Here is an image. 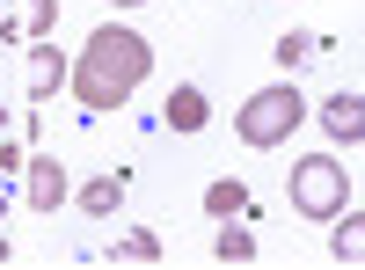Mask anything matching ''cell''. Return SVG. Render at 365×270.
Segmentation results:
<instances>
[{
	"instance_id": "6da1fadb",
	"label": "cell",
	"mask_w": 365,
	"mask_h": 270,
	"mask_svg": "<svg viewBox=\"0 0 365 270\" xmlns=\"http://www.w3.org/2000/svg\"><path fill=\"white\" fill-rule=\"evenodd\" d=\"M146 73H154V44H146L139 29H125V22H103L96 37L81 44L66 88H73V103L88 117H103V110H125L139 88H146Z\"/></svg>"
},
{
	"instance_id": "7a4b0ae2",
	"label": "cell",
	"mask_w": 365,
	"mask_h": 270,
	"mask_svg": "<svg viewBox=\"0 0 365 270\" xmlns=\"http://www.w3.org/2000/svg\"><path fill=\"white\" fill-rule=\"evenodd\" d=\"M307 117H314L307 95H299L292 81H278V88H256V95L234 110V139H241V146H256V154H270V146H285L299 125H307Z\"/></svg>"
},
{
	"instance_id": "3957f363",
	"label": "cell",
	"mask_w": 365,
	"mask_h": 270,
	"mask_svg": "<svg viewBox=\"0 0 365 270\" xmlns=\"http://www.w3.org/2000/svg\"><path fill=\"white\" fill-rule=\"evenodd\" d=\"M285 197H292V212H299V219L329 227V219L351 204V175H344V161H336V154H307V161H292Z\"/></svg>"
},
{
	"instance_id": "277c9868",
	"label": "cell",
	"mask_w": 365,
	"mask_h": 270,
	"mask_svg": "<svg viewBox=\"0 0 365 270\" xmlns=\"http://www.w3.org/2000/svg\"><path fill=\"white\" fill-rule=\"evenodd\" d=\"M22 197H29V212H58L66 204V168L51 154H29L22 161Z\"/></svg>"
},
{
	"instance_id": "5b68a950",
	"label": "cell",
	"mask_w": 365,
	"mask_h": 270,
	"mask_svg": "<svg viewBox=\"0 0 365 270\" xmlns=\"http://www.w3.org/2000/svg\"><path fill=\"white\" fill-rule=\"evenodd\" d=\"M161 125L182 132V139L205 132V125H212V95H205L197 81H175V88H168V103H161Z\"/></svg>"
},
{
	"instance_id": "8992f818",
	"label": "cell",
	"mask_w": 365,
	"mask_h": 270,
	"mask_svg": "<svg viewBox=\"0 0 365 270\" xmlns=\"http://www.w3.org/2000/svg\"><path fill=\"white\" fill-rule=\"evenodd\" d=\"M66 73H73V58H58L51 37H37V44H29V81H22V95H29V103H51Z\"/></svg>"
},
{
	"instance_id": "52a82bcc",
	"label": "cell",
	"mask_w": 365,
	"mask_h": 270,
	"mask_svg": "<svg viewBox=\"0 0 365 270\" xmlns=\"http://www.w3.org/2000/svg\"><path fill=\"white\" fill-rule=\"evenodd\" d=\"M314 117H322V132L336 139V146H358L365 139V95H322Z\"/></svg>"
},
{
	"instance_id": "ba28073f",
	"label": "cell",
	"mask_w": 365,
	"mask_h": 270,
	"mask_svg": "<svg viewBox=\"0 0 365 270\" xmlns=\"http://www.w3.org/2000/svg\"><path fill=\"white\" fill-rule=\"evenodd\" d=\"M125 190H132V175H125V168H110V175H88V183L73 190V204H81L88 219H110L117 204H125Z\"/></svg>"
},
{
	"instance_id": "9c48e42d",
	"label": "cell",
	"mask_w": 365,
	"mask_h": 270,
	"mask_svg": "<svg viewBox=\"0 0 365 270\" xmlns=\"http://www.w3.org/2000/svg\"><path fill=\"white\" fill-rule=\"evenodd\" d=\"M329 256H336V263H365V212L344 204V212L329 219Z\"/></svg>"
},
{
	"instance_id": "30bf717a",
	"label": "cell",
	"mask_w": 365,
	"mask_h": 270,
	"mask_svg": "<svg viewBox=\"0 0 365 270\" xmlns=\"http://www.w3.org/2000/svg\"><path fill=\"white\" fill-rule=\"evenodd\" d=\"M205 212L212 219H241L249 212V183H241V175H220V183L205 190Z\"/></svg>"
},
{
	"instance_id": "8fae6325",
	"label": "cell",
	"mask_w": 365,
	"mask_h": 270,
	"mask_svg": "<svg viewBox=\"0 0 365 270\" xmlns=\"http://www.w3.org/2000/svg\"><path fill=\"white\" fill-rule=\"evenodd\" d=\"M212 263H256V234L241 219H220V242H212Z\"/></svg>"
},
{
	"instance_id": "7c38bea8",
	"label": "cell",
	"mask_w": 365,
	"mask_h": 270,
	"mask_svg": "<svg viewBox=\"0 0 365 270\" xmlns=\"http://www.w3.org/2000/svg\"><path fill=\"white\" fill-rule=\"evenodd\" d=\"M110 256H125V263H161V234H146V227H132L125 242H117Z\"/></svg>"
},
{
	"instance_id": "4fadbf2b",
	"label": "cell",
	"mask_w": 365,
	"mask_h": 270,
	"mask_svg": "<svg viewBox=\"0 0 365 270\" xmlns=\"http://www.w3.org/2000/svg\"><path fill=\"white\" fill-rule=\"evenodd\" d=\"M314 51H322V44L307 37V29H285V37H278V66H292V73H299V66H307Z\"/></svg>"
},
{
	"instance_id": "5bb4252c",
	"label": "cell",
	"mask_w": 365,
	"mask_h": 270,
	"mask_svg": "<svg viewBox=\"0 0 365 270\" xmlns=\"http://www.w3.org/2000/svg\"><path fill=\"white\" fill-rule=\"evenodd\" d=\"M51 22H58V0H29V37H51Z\"/></svg>"
},
{
	"instance_id": "9a60e30c",
	"label": "cell",
	"mask_w": 365,
	"mask_h": 270,
	"mask_svg": "<svg viewBox=\"0 0 365 270\" xmlns=\"http://www.w3.org/2000/svg\"><path fill=\"white\" fill-rule=\"evenodd\" d=\"M110 8H146V0H110Z\"/></svg>"
},
{
	"instance_id": "2e32d148",
	"label": "cell",
	"mask_w": 365,
	"mask_h": 270,
	"mask_svg": "<svg viewBox=\"0 0 365 270\" xmlns=\"http://www.w3.org/2000/svg\"><path fill=\"white\" fill-rule=\"evenodd\" d=\"M0 219H8V190H0Z\"/></svg>"
},
{
	"instance_id": "e0dca14e",
	"label": "cell",
	"mask_w": 365,
	"mask_h": 270,
	"mask_svg": "<svg viewBox=\"0 0 365 270\" xmlns=\"http://www.w3.org/2000/svg\"><path fill=\"white\" fill-rule=\"evenodd\" d=\"M0 125H8V110H0Z\"/></svg>"
}]
</instances>
